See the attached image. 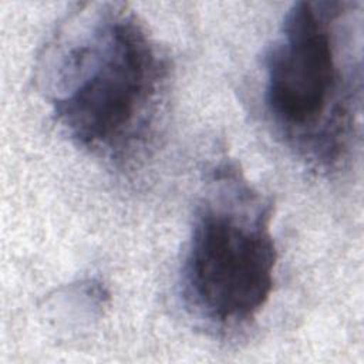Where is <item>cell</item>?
Here are the masks:
<instances>
[{
	"instance_id": "3",
	"label": "cell",
	"mask_w": 364,
	"mask_h": 364,
	"mask_svg": "<svg viewBox=\"0 0 364 364\" xmlns=\"http://www.w3.org/2000/svg\"><path fill=\"white\" fill-rule=\"evenodd\" d=\"M270 206L232 166L215 172L196 209L181 269L193 316L230 328L249 323L269 301L277 250Z\"/></svg>"
},
{
	"instance_id": "1",
	"label": "cell",
	"mask_w": 364,
	"mask_h": 364,
	"mask_svg": "<svg viewBox=\"0 0 364 364\" xmlns=\"http://www.w3.org/2000/svg\"><path fill=\"white\" fill-rule=\"evenodd\" d=\"M165 61L124 3L75 4L55 26L37 64L57 124L81 148L121 155L156 112Z\"/></svg>"
},
{
	"instance_id": "2",
	"label": "cell",
	"mask_w": 364,
	"mask_h": 364,
	"mask_svg": "<svg viewBox=\"0 0 364 364\" xmlns=\"http://www.w3.org/2000/svg\"><path fill=\"white\" fill-rule=\"evenodd\" d=\"M346 1H297L284 13L263 63L270 122L309 162L334 164L351 134L360 94L353 11Z\"/></svg>"
}]
</instances>
